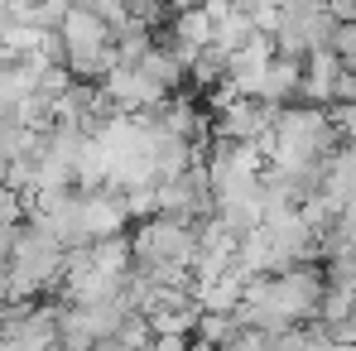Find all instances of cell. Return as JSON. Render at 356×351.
Segmentation results:
<instances>
[{
  "instance_id": "8",
  "label": "cell",
  "mask_w": 356,
  "mask_h": 351,
  "mask_svg": "<svg viewBox=\"0 0 356 351\" xmlns=\"http://www.w3.org/2000/svg\"><path fill=\"white\" fill-rule=\"evenodd\" d=\"M332 58L342 63L347 72H356V24H337V34H332Z\"/></svg>"
},
{
  "instance_id": "10",
  "label": "cell",
  "mask_w": 356,
  "mask_h": 351,
  "mask_svg": "<svg viewBox=\"0 0 356 351\" xmlns=\"http://www.w3.org/2000/svg\"><path fill=\"white\" fill-rule=\"evenodd\" d=\"M280 10H284V15H323L327 0H284Z\"/></svg>"
},
{
  "instance_id": "6",
  "label": "cell",
  "mask_w": 356,
  "mask_h": 351,
  "mask_svg": "<svg viewBox=\"0 0 356 351\" xmlns=\"http://www.w3.org/2000/svg\"><path fill=\"white\" fill-rule=\"evenodd\" d=\"M337 77H342V63L332 58V54H313V58H303V106H332V87H337Z\"/></svg>"
},
{
  "instance_id": "5",
  "label": "cell",
  "mask_w": 356,
  "mask_h": 351,
  "mask_svg": "<svg viewBox=\"0 0 356 351\" xmlns=\"http://www.w3.org/2000/svg\"><path fill=\"white\" fill-rule=\"evenodd\" d=\"M250 97L265 101V106H275V111L298 106V101H303V63L280 58V54H275V58L265 63V72H260V82H255Z\"/></svg>"
},
{
  "instance_id": "12",
  "label": "cell",
  "mask_w": 356,
  "mask_h": 351,
  "mask_svg": "<svg viewBox=\"0 0 356 351\" xmlns=\"http://www.w3.org/2000/svg\"><path fill=\"white\" fill-rule=\"evenodd\" d=\"M92 351H135V347H130L125 337H116V332H111V337H97V342H92Z\"/></svg>"
},
{
  "instance_id": "4",
  "label": "cell",
  "mask_w": 356,
  "mask_h": 351,
  "mask_svg": "<svg viewBox=\"0 0 356 351\" xmlns=\"http://www.w3.org/2000/svg\"><path fill=\"white\" fill-rule=\"evenodd\" d=\"M125 222H130V212H125L120 193H111V188L82 193V240L87 245H97L106 236H125Z\"/></svg>"
},
{
  "instance_id": "1",
  "label": "cell",
  "mask_w": 356,
  "mask_h": 351,
  "mask_svg": "<svg viewBox=\"0 0 356 351\" xmlns=\"http://www.w3.org/2000/svg\"><path fill=\"white\" fill-rule=\"evenodd\" d=\"M197 240H202V222H188V217H174V212H154V217H145L130 231V265H178V270H193Z\"/></svg>"
},
{
  "instance_id": "9",
  "label": "cell",
  "mask_w": 356,
  "mask_h": 351,
  "mask_svg": "<svg viewBox=\"0 0 356 351\" xmlns=\"http://www.w3.org/2000/svg\"><path fill=\"white\" fill-rule=\"evenodd\" d=\"M0 222L5 227H24V193L5 188V183H0Z\"/></svg>"
},
{
  "instance_id": "3",
  "label": "cell",
  "mask_w": 356,
  "mask_h": 351,
  "mask_svg": "<svg viewBox=\"0 0 356 351\" xmlns=\"http://www.w3.org/2000/svg\"><path fill=\"white\" fill-rule=\"evenodd\" d=\"M275 125V106L255 101V97H232L222 111H212V135L232 140V145H265Z\"/></svg>"
},
{
  "instance_id": "13",
  "label": "cell",
  "mask_w": 356,
  "mask_h": 351,
  "mask_svg": "<svg viewBox=\"0 0 356 351\" xmlns=\"http://www.w3.org/2000/svg\"><path fill=\"white\" fill-rule=\"evenodd\" d=\"M5 19H10V10H5V0H0V29H5Z\"/></svg>"
},
{
  "instance_id": "7",
  "label": "cell",
  "mask_w": 356,
  "mask_h": 351,
  "mask_svg": "<svg viewBox=\"0 0 356 351\" xmlns=\"http://www.w3.org/2000/svg\"><path fill=\"white\" fill-rule=\"evenodd\" d=\"M77 10H92L97 19H106V24H120V19H130V0H72Z\"/></svg>"
},
{
  "instance_id": "2",
  "label": "cell",
  "mask_w": 356,
  "mask_h": 351,
  "mask_svg": "<svg viewBox=\"0 0 356 351\" xmlns=\"http://www.w3.org/2000/svg\"><path fill=\"white\" fill-rule=\"evenodd\" d=\"M260 279H265V293H270L275 313H280L289 327H308V323H318V313H323V293H327V275H323L318 260L294 265V270H284V275H260Z\"/></svg>"
},
{
  "instance_id": "11",
  "label": "cell",
  "mask_w": 356,
  "mask_h": 351,
  "mask_svg": "<svg viewBox=\"0 0 356 351\" xmlns=\"http://www.w3.org/2000/svg\"><path fill=\"white\" fill-rule=\"evenodd\" d=\"M327 15L337 24H356V0H327Z\"/></svg>"
}]
</instances>
